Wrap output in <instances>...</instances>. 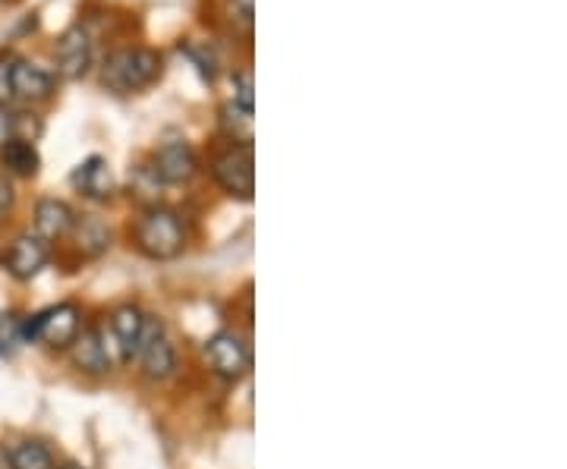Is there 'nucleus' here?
Returning a JSON list of instances; mask_svg holds the SVG:
<instances>
[{
  "instance_id": "obj_1",
  "label": "nucleus",
  "mask_w": 567,
  "mask_h": 469,
  "mask_svg": "<svg viewBox=\"0 0 567 469\" xmlns=\"http://www.w3.org/2000/svg\"><path fill=\"white\" fill-rule=\"evenodd\" d=\"M162 76V54L152 48H121L102 66L104 88L117 95H133L148 88Z\"/></svg>"
},
{
  "instance_id": "obj_2",
  "label": "nucleus",
  "mask_w": 567,
  "mask_h": 469,
  "mask_svg": "<svg viewBox=\"0 0 567 469\" xmlns=\"http://www.w3.org/2000/svg\"><path fill=\"white\" fill-rule=\"evenodd\" d=\"M183 243H186V237H183V225L181 218H177V211L162 208V205L145 208V215L136 225V246L148 259H162V262L164 259H174V256L183 252Z\"/></svg>"
},
{
  "instance_id": "obj_3",
  "label": "nucleus",
  "mask_w": 567,
  "mask_h": 469,
  "mask_svg": "<svg viewBox=\"0 0 567 469\" xmlns=\"http://www.w3.org/2000/svg\"><path fill=\"white\" fill-rule=\"evenodd\" d=\"M80 309L73 303H58V306L44 309L39 315L22 319V341H44L48 347H73V341L80 337Z\"/></svg>"
},
{
  "instance_id": "obj_4",
  "label": "nucleus",
  "mask_w": 567,
  "mask_h": 469,
  "mask_svg": "<svg viewBox=\"0 0 567 469\" xmlns=\"http://www.w3.org/2000/svg\"><path fill=\"white\" fill-rule=\"evenodd\" d=\"M212 174L227 196L249 202L256 192V161H252V145H234L224 155L215 158Z\"/></svg>"
},
{
  "instance_id": "obj_5",
  "label": "nucleus",
  "mask_w": 567,
  "mask_h": 469,
  "mask_svg": "<svg viewBox=\"0 0 567 469\" xmlns=\"http://www.w3.org/2000/svg\"><path fill=\"white\" fill-rule=\"evenodd\" d=\"M205 353H208L212 368L221 378H227V382H237V378H244L246 372H249V347L240 341V334H234V331L212 334L208 344H205Z\"/></svg>"
},
{
  "instance_id": "obj_6",
  "label": "nucleus",
  "mask_w": 567,
  "mask_h": 469,
  "mask_svg": "<svg viewBox=\"0 0 567 469\" xmlns=\"http://www.w3.org/2000/svg\"><path fill=\"white\" fill-rule=\"evenodd\" d=\"M140 363L142 372L152 378V382H164L174 375L177 368V350L171 344V337L164 334L162 325H148L145 322V334H142V347H140Z\"/></svg>"
},
{
  "instance_id": "obj_7",
  "label": "nucleus",
  "mask_w": 567,
  "mask_h": 469,
  "mask_svg": "<svg viewBox=\"0 0 567 469\" xmlns=\"http://www.w3.org/2000/svg\"><path fill=\"white\" fill-rule=\"evenodd\" d=\"M54 54H58V70L66 80H82L92 66V58H95V44H92V35L82 29V25H70L63 32L58 44H54Z\"/></svg>"
},
{
  "instance_id": "obj_8",
  "label": "nucleus",
  "mask_w": 567,
  "mask_h": 469,
  "mask_svg": "<svg viewBox=\"0 0 567 469\" xmlns=\"http://www.w3.org/2000/svg\"><path fill=\"white\" fill-rule=\"evenodd\" d=\"M155 177L162 184H186L199 174V155L196 148L183 139H174V143H164L158 152H155V164H152Z\"/></svg>"
},
{
  "instance_id": "obj_9",
  "label": "nucleus",
  "mask_w": 567,
  "mask_h": 469,
  "mask_svg": "<svg viewBox=\"0 0 567 469\" xmlns=\"http://www.w3.org/2000/svg\"><path fill=\"white\" fill-rule=\"evenodd\" d=\"M3 265L17 281H32L41 268L48 265V243L35 233H20L7 249Z\"/></svg>"
},
{
  "instance_id": "obj_10",
  "label": "nucleus",
  "mask_w": 567,
  "mask_h": 469,
  "mask_svg": "<svg viewBox=\"0 0 567 469\" xmlns=\"http://www.w3.org/2000/svg\"><path fill=\"white\" fill-rule=\"evenodd\" d=\"M54 73L44 70L39 63L32 61H17L13 66V98H22V102H48L54 95Z\"/></svg>"
},
{
  "instance_id": "obj_11",
  "label": "nucleus",
  "mask_w": 567,
  "mask_h": 469,
  "mask_svg": "<svg viewBox=\"0 0 567 469\" xmlns=\"http://www.w3.org/2000/svg\"><path fill=\"white\" fill-rule=\"evenodd\" d=\"M142 334H145V315L136 306H121L111 315V337L117 344L121 359H126V363L133 356H140Z\"/></svg>"
},
{
  "instance_id": "obj_12",
  "label": "nucleus",
  "mask_w": 567,
  "mask_h": 469,
  "mask_svg": "<svg viewBox=\"0 0 567 469\" xmlns=\"http://www.w3.org/2000/svg\"><path fill=\"white\" fill-rule=\"evenodd\" d=\"M73 186L80 189L82 196H89V199H111L114 196V174H111V164L99 158V155H92V158H85V161L73 170Z\"/></svg>"
},
{
  "instance_id": "obj_13",
  "label": "nucleus",
  "mask_w": 567,
  "mask_h": 469,
  "mask_svg": "<svg viewBox=\"0 0 567 469\" xmlns=\"http://www.w3.org/2000/svg\"><path fill=\"white\" fill-rule=\"evenodd\" d=\"M73 225H76V215L61 199H41L35 205V237H41L44 243L66 237L73 230Z\"/></svg>"
},
{
  "instance_id": "obj_14",
  "label": "nucleus",
  "mask_w": 567,
  "mask_h": 469,
  "mask_svg": "<svg viewBox=\"0 0 567 469\" xmlns=\"http://www.w3.org/2000/svg\"><path fill=\"white\" fill-rule=\"evenodd\" d=\"M73 359L76 366L85 372H107L111 368V353L104 347L102 331H82L80 337L73 341Z\"/></svg>"
},
{
  "instance_id": "obj_15",
  "label": "nucleus",
  "mask_w": 567,
  "mask_h": 469,
  "mask_svg": "<svg viewBox=\"0 0 567 469\" xmlns=\"http://www.w3.org/2000/svg\"><path fill=\"white\" fill-rule=\"evenodd\" d=\"M0 161L7 167V174H13V177H35L41 167V155L35 143L10 139V143L0 148Z\"/></svg>"
},
{
  "instance_id": "obj_16",
  "label": "nucleus",
  "mask_w": 567,
  "mask_h": 469,
  "mask_svg": "<svg viewBox=\"0 0 567 469\" xmlns=\"http://www.w3.org/2000/svg\"><path fill=\"white\" fill-rule=\"evenodd\" d=\"M76 237H80V246L89 252V256H99L107 249L111 243V230L102 225V218H95V215H82V221L76 218Z\"/></svg>"
},
{
  "instance_id": "obj_17",
  "label": "nucleus",
  "mask_w": 567,
  "mask_h": 469,
  "mask_svg": "<svg viewBox=\"0 0 567 469\" xmlns=\"http://www.w3.org/2000/svg\"><path fill=\"white\" fill-rule=\"evenodd\" d=\"M13 469H54V457L41 441H22L10 450Z\"/></svg>"
},
{
  "instance_id": "obj_18",
  "label": "nucleus",
  "mask_w": 567,
  "mask_h": 469,
  "mask_svg": "<svg viewBox=\"0 0 567 469\" xmlns=\"http://www.w3.org/2000/svg\"><path fill=\"white\" fill-rule=\"evenodd\" d=\"M224 17L234 25V32H244L246 39L252 35V22H256L252 0H224Z\"/></svg>"
},
{
  "instance_id": "obj_19",
  "label": "nucleus",
  "mask_w": 567,
  "mask_h": 469,
  "mask_svg": "<svg viewBox=\"0 0 567 469\" xmlns=\"http://www.w3.org/2000/svg\"><path fill=\"white\" fill-rule=\"evenodd\" d=\"M22 319L17 312H3L0 315V356H13L22 344Z\"/></svg>"
},
{
  "instance_id": "obj_20",
  "label": "nucleus",
  "mask_w": 567,
  "mask_h": 469,
  "mask_svg": "<svg viewBox=\"0 0 567 469\" xmlns=\"http://www.w3.org/2000/svg\"><path fill=\"white\" fill-rule=\"evenodd\" d=\"M20 61V54L13 51H0V107L13 102V66Z\"/></svg>"
},
{
  "instance_id": "obj_21",
  "label": "nucleus",
  "mask_w": 567,
  "mask_h": 469,
  "mask_svg": "<svg viewBox=\"0 0 567 469\" xmlns=\"http://www.w3.org/2000/svg\"><path fill=\"white\" fill-rule=\"evenodd\" d=\"M186 54H189V61L199 66V73H203L205 80L212 82L218 76V61H215V54L208 51V44H186Z\"/></svg>"
},
{
  "instance_id": "obj_22",
  "label": "nucleus",
  "mask_w": 567,
  "mask_h": 469,
  "mask_svg": "<svg viewBox=\"0 0 567 469\" xmlns=\"http://www.w3.org/2000/svg\"><path fill=\"white\" fill-rule=\"evenodd\" d=\"M234 104L246 111V114H252V76L249 73H237L234 76Z\"/></svg>"
},
{
  "instance_id": "obj_23",
  "label": "nucleus",
  "mask_w": 567,
  "mask_h": 469,
  "mask_svg": "<svg viewBox=\"0 0 567 469\" xmlns=\"http://www.w3.org/2000/svg\"><path fill=\"white\" fill-rule=\"evenodd\" d=\"M13 202H17L13 184H10V177L0 170V215H3V211H10V208H13Z\"/></svg>"
},
{
  "instance_id": "obj_24",
  "label": "nucleus",
  "mask_w": 567,
  "mask_h": 469,
  "mask_svg": "<svg viewBox=\"0 0 567 469\" xmlns=\"http://www.w3.org/2000/svg\"><path fill=\"white\" fill-rule=\"evenodd\" d=\"M13 139V114L7 107H0V148Z\"/></svg>"
},
{
  "instance_id": "obj_25",
  "label": "nucleus",
  "mask_w": 567,
  "mask_h": 469,
  "mask_svg": "<svg viewBox=\"0 0 567 469\" xmlns=\"http://www.w3.org/2000/svg\"><path fill=\"white\" fill-rule=\"evenodd\" d=\"M0 469H13V460H10V450L0 445Z\"/></svg>"
},
{
  "instance_id": "obj_26",
  "label": "nucleus",
  "mask_w": 567,
  "mask_h": 469,
  "mask_svg": "<svg viewBox=\"0 0 567 469\" xmlns=\"http://www.w3.org/2000/svg\"><path fill=\"white\" fill-rule=\"evenodd\" d=\"M61 469H82L80 463H66V467H61Z\"/></svg>"
},
{
  "instance_id": "obj_27",
  "label": "nucleus",
  "mask_w": 567,
  "mask_h": 469,
  "mask_svg": "<svg viewBox=\"0 0 567 469\" xmlns=\"http://www.w3.org/2000/svg\"><path fill=\"white\" fill-rule=\"evenodd\" d=\"M0 3H3V0H0Z\"/></svg>"
}]
</instances>
